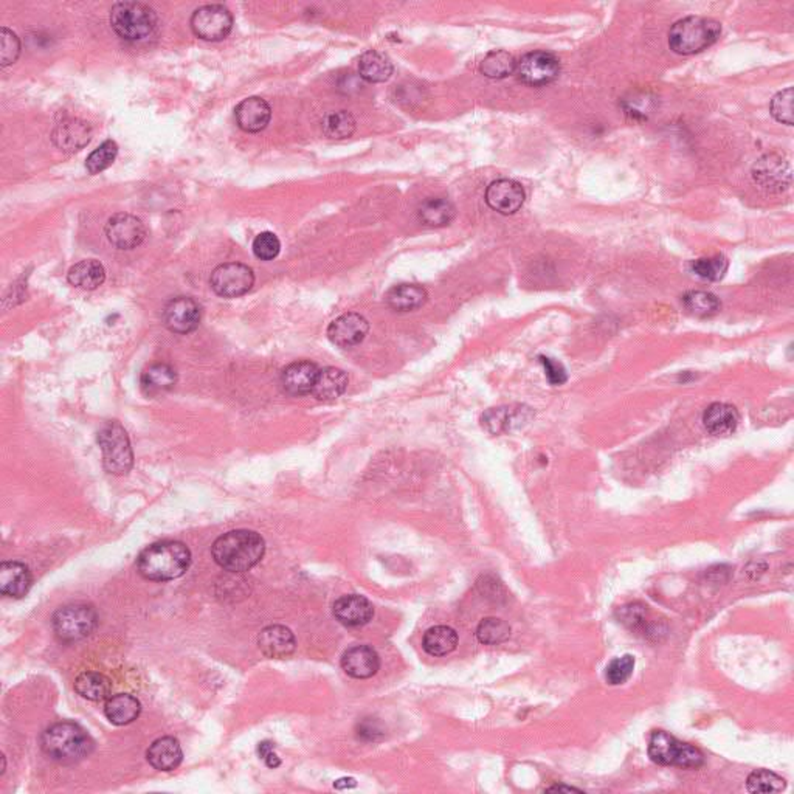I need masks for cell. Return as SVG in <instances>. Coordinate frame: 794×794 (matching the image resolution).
I'll use <instances>...</instances> for the list:
<instances>
[{
	"instance_id": "7a4b0ae2",
	"label": "cell",
	"mask_w": 794,
	"mask_h": 794,
	"mask_svg": "<svg viewBox=\"0 0 794 794\" xmlns=\"http://www.w3.org/2000/svg\"><path fill=\"white\" fill-rule=\"evenodd\" d=\"M191 564V552L182 541H159L140 554L138 572L148 580L167 582L183 576Z\"/></svg>"
},
{
	"instance_id": "484cf974",
	"label": "cell",
	"mask_w": 794,
	"mask_h": 794,
	"mask_svg": "<svg viewBox=\"0 0 794 794\" xmlns=\"http://www.w3.org/2000/svg\"><path fill=\"white\" fill-rule=\"evenodd\" d=\"M146 757L152 768L159 771H173L182 763L183 752L177 738L161 737L157 738L154 743L149 746Z\"/></svg>"
},
{
	"instance_id": "8fae6325",
	"label": "cell",
	"mask_w": 794,
	"mask_h": 794,
	"mask_svg": "<svg viewBox=\"0 0 794 794\" xmlns=\"http://www.w3.org/2000/svg\"><path fill=\"white\" fill-rule=\"evenodd\" d=\"M210 284L219 297H241L253 287V270L239 262H227L213 270Z\"/></svg>"
},
{
	"instance_id": "f546056e",
	"label": "cell",
	"mask_w": 794,
	"mask_h": 794,
	"mask_svg": "<svg viewBox=\"0 0 794 794\" xmlns=\"http://www.w3.org/2000/svg\"><path fill=\"white\" fill-rule=\"evenodd\" d=\"M346 388V372L331 366L318 372L312 394L320 401H334L337 397H340Z\"/></svg>"
},
{
	"instance_id": "ffe728a7",
	"label": "cell",
	"mask_w": 794,
	"mask_h": 794,
	"mask_svg": "<svg viewBox=\"0 0 794 794\" xmlns=\"http://www.w3.org/2000/svg\"><path fill=\"white\" fill-rule=\"evenodd\" d=\"M258 647L264 657L285 659L297 649V639L287 627L269 626L260 633Z\"/></svg>"
},
{
	"instance_id": "8992f818",
	"label": "cell",
	"mask_w": 794,
	"mask_h": 794,
	"mask_svg": "<svg viewBox=\"0 0 794 794\" xmlns=\"http://www.w3.org/2000/svg\"><path fill=\"white\" fill-rule=\"evenodd\" d=\"M649 757L663 767L697 769L703 767L704 756L698 748L680 742L669 732L653 731L649 740Z\"/></svg>"
},
{
	"instance_id": "5b68a950",
	"label": "cell",
	"mask_w": 794,
	"mask_h": 794,
	"mask_svg": "<svg viewBox=\"0 0 794 794\" xmlns=\"http://www.w3.org/2000/svg\"><path fill=\"white\" fill-rule=\"evenodd\" d=\"M109 20L112 30L129 43L152 36L159 25L157 12L142 2H117L112 6Z\"/></svg>"
},
{
	"instance_id": "7402d4cb",
	"label": "cell",
	"mask_w": 794,
	"mask_h": 794,
	"mask_svg": "<svg viewBox=\"0 0 794 794\" xmlns=\"http://www.w3.org/2000/svg\"><path fill=\"white\" fill-rule=\"evenodd\" d=\"M318 372L320 370L312 362L307 360L293 362L291 365L285 366L284 371L281 374V384L292 396H303L314 390Z\"/></svg>"
},
{
	"instance_id": "1f68e13d",
	"label": "cell",
	"mask_w": 794,
	"mask_h": 794,
	"mask_svg": "<svg viewBox=\"0 0 794 794\" xmlns=\"http://www.w3.org/2000/svg\"><path fill=\"white\" fill-rule=\"evenodd\" d=\"M456 645H458V633L455 632L452 627H432L422 639L424 650L432 657H446L456 649Z\"/></svg>"
},
{
	"instance_id": "30bf717a",
	"label": "cell",
	"mask_w": 794,
	"mask_h": 794,
	"mask_svg": "<svg viewBox=\"0 0 794 794\" xmlns=\"http://www.w3.org/2000/svg\"><path fill=\"white\" fill-rule=\"evenodd\" d=\"M515 74L527 86L540 87L556 81L560 74V61L549 51H533L517 61Z\"/></svg>"
},
{
	"instance_id": "bcb514c9",
	"label": "cell",
	"mask_w": 794,
	"mask_h": 794,
	"mask_svg": "<svg viewBox=\"0 0 794 794\" xmlns=\"http://www.w3.org/2000/svg\"><path fill=\"white\" fill-rule=\"evenodd\" d=\"M642 603H630L619 610V620L634 632H647V610Z\"/></svg>"
},
{
	"instance_id": "7dc6e473",
	"label": "cell",
	"mask_w": 794,
	"mask_h": 794,
	"mask_svg": "<svg viewBox=\"0 0 794 794\" xmlns=\"http://www.w3.org/2000/svg\"><path fill=\"white\" fill-rule=\"evenodd\" d=\"M281 250V242L278 236L273 235L270 231H264L261 235L256 236L253 241V253L256 258L262 261H270L276 258Z\"/></svg>"
},
{
	"instance_id": "f35d334b",
	"label": "cell",
	"mask_w": 794,
	"mask_h": 794,
	"mask_svg": "<svg viewBox=\"0 0 794 794\" xmlns=\"http://www.w3.org/2000/svg\"><path fill=\"white\" fill-rule=\"evenodd\" d=\"M510 636V627L506 620L498 618H486L479 622L477 628V638L484 645H498L508 641Z\"/></svg>"
},
{
	"instance_id": "603a6c76",
	"label": "cell",
	"mask_w": 794,
	"mask_h": 794,
	"mask_svg": "<svg viewBox=\"0 0 794 794\" xmlns=\"http://www.w3.org/2000/svg\"><path fill=\"white\" fill-rule=\"evenodd\" d=\"M236 121L245 132H261L267 128L272 117V109L266 99L260 97H250L236 105Z\"/></svg>"
},
{
	"instance_id": "e575fe53",
	"label": "cell",
	"mask_w": 794,
	"mask_h": 794,
	"mask_svg": "<svg viewBox=\"0 0 794 794\" xmlns=\"http://www.w3.org/2000/svg\"><path fill=\"white\" fill-rule=\"evenodd\" d=\"M455 217V206L444 198H427L419 208V219L427 227H446Z\"/></svg>"
},
{
	"instance_id": "7c38bea8",
	"label": "cell",
	"mask_w": 794,
	"mask_h": 794,
	"mask_svg": "<svg viewBox=\"0 0 794 794\" xmlns=\"http://www.w3.org/2000/svg\"><path fill=\"white\" fill-rule=\"evenodd\" d=\"M752 179L763 190L785 191L791 185V167L781 155H763L752 167Z\"/></svg>"
},
{
	"instance_id": "2e32d148",
	"label": "cell",
	"mask_w": 794,
	"mask_h": 794,
	"mask_svg": "<svg viewBox=\"0 0 794 794\" xmlns=\"http://www.w3.org/2000/svg\"><path fill=\"white\" fill-rule=\"evenodd\" d=\"M525 190L523 186L510 179H500L492 182L486 191V202L492 210L502 214H514L525 204Z\"/></svg>"
},
{
	"instance_id": "ab89813d",
	"label": "cell",
	"mask_w": 794,
	"mask_h": 794,
	"mask_svg": "<svg viewBox=\"0 0 794 794\" xmlns=\"http://www.w3.org/2000/svg\"><path fill=\"white\" fill-rule=\"evenodd\" d=\"M354 130H355V120L349 112H332L323 120V132L329 138L343 140L353 136Z\"/></svg>"
},
{
	"instance_id": "c3c4849f",
	"label": "cell",
	"mask_w": 794,
	"mask_h": 794,
	"mask_svg": "<svg viewBox=\"0 0 794 794\" xmlns=\"http://www.w3.org/2000/svg\"><path fill=\"white\" fill-rule=\"evenodd\" d=\"M540 362L545 366L546 378L549 380V384L562 385L566 382L568 376H566V371H564L562 363H558V362L549 359V357H540Z\"/></svg>"
},
{
	"instance_id": "681fc988",
	"label": "cell",
	"mask_w": 794,
	"mask_h": 794,
	"mask_svg": "<svg viewBox=\"0 0 794 794\" xmlns=\"http://www.w3.org/2000/svg\"><path fill=\"white\" fill-rule=\"evenodd\" d=\"M258 752H260L261 759L266 762L269 768H276V767L281 765L278 756L273 752L272 742H262V743H260Z\"/></svg>"
},
{
	"instance_id": "83f0119b",
	"label": "cell",
	"mask_w": 794,
	"mask_h": 794,
	"mask_svg": "<svg viewBox=\"0 0 794 794\" xmlns=\"http://www.w3.org/2000/svg\"><path fill=\"white\" fill-rule=\"evenodd\" d=\"M386 304L396 312H409L421 307L427 301V292L417 284H399L386 293Z\"/></svg>"
},
{
	"instance_id": "d6986e66",
	"label": "cell",
	"mask_w": 794,
	"mask_h": 794,
	"mask_svg": "<svg viewBox=\"0 0 794 794\" xmlns=\"http://www.w3.org/2000/svg\"><path fill=\"white\" fill-rule=\"evenodd\" d=\"M380 658L370 645H355L341 657V669L355 680H366L378 673Z\"/></svg>"
},
{
	"instance_id": "4316f807",
	"label": "cell",
	"mask_w": 794,
	"mask_h": 794,
	"mask_svg": "<svg viewBox=\"0 0 794 794\" xmlns=\"http://www.w3.org/2000/svg\"><path fill=\"white\" fill-rule=\"evenodd\" d=\"M140 712H142V704L134 695L117 694L109 697L105 701V717L112 725H129L138 719Z\"/></svg>"
},
{
	"instance_id": "cb8c5ba5",
	"label": "cell",
	"mask_w": 794,
	"mask_h": 794,
	"mask_svg": "<svg viewBox=\"0 0 794 794\" xmlns=\"http://www.w3.org/2000/svg\"><path fill=\"white\" fill-rule=\"evenodd\" d=\"M33 576L27 564L20 562H4L0 564V593L20 599L31 588Z\"/></svg>"
},
{
	"instance_id": "4dcf8cb0",
	"label": "cell",
	"mask_w": 794,
	"mask_h": 794,
	"mask_svg": "<svg viewBox=\"0 0 794 794\" xmlns=\"http://www.w3.org/2000/svg\"><path fill=\"white\" fill-rule=\"evenodd\" d=\"M177 382V374L174 371V368L165 363H155L151 365L143 371L140 384L142 390L148 396H157L161 393L174 388V385Z\"/></svg>"
},
{
	"instance_id": "f6af8a7d",
	"label": "cell",
	"mask_w": 794,
	"mask_h": 794,
	"mask_svg": "<svg viewBox=\"0 0 794 794\" xmlns=\"http://www.w3.org/2000/svg\"><path fill=\"white\" fill-rule=\"evenodd\" d=\"M20 55V41L18 35L4 27L0 30V64L2 67L12 66Z\"/></svg>"
},
{
	"instance_id": "277c9868",
	"label": "cell",
	"mask_w": 794,
	"mask_h": 794,
	"mask_svg": "<svg viewBox=\"0 0 794 794\" xmlns=\"http://www.w3.org/2000/svg\"><path fill=\"white\" fill-rule=\"evenodd\" d=\"M721 25L709 18L690 16L678 20L669 31V47L678 55L700 53L719 41Z\"/></svg>"
},
{
	"instance_id": "ee69618b",
	"label": "cell",
	"mask_w": 794,
	"mask_h": 794,
	"mask_svg": "<svg viewBox=\"0 0 794 794\" xmlns=\"http://www.w3.org/2000/svg\"><path fill=\"white\" fill-rule=\"evenodd\" d=\"M771 113L782 124H793V89L788 87L771 99Z\"/></svg>"
},
{
	"instance_id": "44dd1931",
	"label": "cell",
	"mask_w": 794,
	"mask_h": 794,
	"mask_svg": "<svg viewBox=\"0 0 794 794\" xmlns=\"http://www.w3.org/2000/svg\"><path fill=\"white\" fill-rule=\"evenodd\" d=\"M335 619L346 627L365 626L374 616L371 602L365 596H341L334 603Z\"/></svg>"
},
{
	"instance_id": "52a82bcc",
	"label": "cell",
	"mask_w": 794,
	"mask_h": 794,
	"mask_svg": "<svg viewBox=\"0 0 794 794\" xmlns=\"http://www.w3.org/2000/svg\"><path fill=\"white\" fill-rule=\"evenodd\" d=\"M98 442L105 471L112 475L129 473L134 464V453L123 425L117 421L105 422L99 430Z\"/></svg>"
},
{
	"instance_id": "7bdbcfd3",
	"label": "cell",
	"mask_w": 794,
	"mask_h": 794,
	"mask_svg": "<svg viewBox=\"0 0 794 794\" xmlns=\"http://www.w3.org/2000/svg\"><path fill=\"white\" fill-rule=\"evenodd\" d=\"M634 657L633 655H622L619 658H614L611 663L608 664L605 669V680L611 686H619L630 680L634 670Z\"/></svg>"
},
{
	"instance_id": "e0dca14e",
	"label": "cell",
	"mask_w": 794,
	"mask_h": 794,
	"mask_svg": "<svg viewBox=\"0 0 794 794\" xmlns=\"http://www.w3.org/2000/svg\"><path fill=\"white\" fill-rule=\"evenodd\" d=\"M370 324L360 314H345L329 324L328 339L339 347H354L365 340Z\"/></svg>"
},
{
	"instance_id": "f907efd6",
	"label": "cell",
	"mask_w": 794,
	"mask_h": 794,
	"mask_svg": "<svg viewBox=\"0 0 794 794\" xmlns=\"http://www.w3.org/2000/svg\"><path fill=\"white\" fill-rule=\"evenodd\" d=\"M357 785L355 781H354L353 777H347V779H340V781H337L334 783L335 788H339V790H343V788H354Z\"/></svg>"
},
{
	"instance_id": "d4e9b609",
	"label": "cell",
	"mask_w": 794,
	"mask_h": 794,
	"mask_svg": "<svg viewBox=\"0 0 794 794\" xmlns=\"http://www.w3.org/2000/svg\"><path fill=\"white\" fill-rule=\"evenodd\" d=\"M738 421L737 409L725 402L711 403L703 415V425L713 436H726L736 432Z\"/></svg>"
},
{
	"instance_id": "60d3db41",
	"label": "cell",
	"mask_w": 794,
	"mask_h": 794,
	"mask_svg": "<svg viewBox=\"0 0 794 794\" xmlns=\"http://www.w3.org/2000/svg\"><path fill=\"white\" fill-rule=\"evenodd\" d=\"M729 262L723 254H715L709 258H700L694 261L690 264V270L695 273L698 278L706 279V281H720L728 272Z\"/></svg>"
},
{
	"instance_id": "836d02e7",
	"label": "cell",
	"mask_w": 794,
	"mask_h": 794,
	"mask_svg": "<svg viewBox=\"0 0 794 794\" xmlns=\"http://www.w3.org/2000/svg\"><path fill=\"white\" fill-rule=\"evenodd\" d=\"M74 690L86 700H107L111 697V680L98 672H84L74 680Z\"/></svg>"
},
{
	"instance_id": "3957f363",
	"label": "cell",
	"mask_w": 794,
	"mask_h": 794,
	"mask_svg": "<svg viewBox=\"0 0 794 794\" xmlns=\"http://www.w3.org/2000/svg\"><path fill=\"white\" fill-rule=\"evenodd\" d=\"M41 748L51 760L74 765L92 754L93 740L74 721H59L45 729L41 737Z\"/></svg>"
},
{
	"instance_id": "74e56055",
	"label": "cell",
	"mask_w": 794,
	"mask_h": 794,
	"mask_svg": "<svg viewBox=\"0 0 794 794\" xmlns=\"http://www.w3.org/2000/svg\"><path fill=\"white\" fill-rule=\"evenodd\" d=\"M785 787H787L785 779H782L781 775H775L769 769L752 771L746 779V790L752 794L781 793Z\"/></svg>"
},
{
	"instance_id": "d590c367",
	"label": "cell",
	"mask_w": 794,
	"mask_h": 794,
	"mask_svg": "<svg viewBox=\"0 0 794 794\" xmlns=\"http://www.w3.org/2000/svg\"><path fill=\"white\" fill-rule=\"evenodd\" d=\"M682 304L690 315L707 318L719 314L721 303L711 292L690 291L682 297Z\"/></svg>"
},
{
	"instance_id": "ba28073f",
	"label": "cell",
	"mask_w": 794,
	"mask_h": 794,
	"mask_svg": "<svg viewBox=\"0 0 794 794\" xmlns=\"http://www.w3.org/2000/svg\"><path fill=\"white\" fill-rule=\"evenodd\" d=\"M98 626V614L86 603H70L53 614V630L62 642L86 639Z\"/></svg>"
},
{
	"instance_id": "816d5d0a",
	"label": "cell",
	"mask_w": 794,
	"mask_h": 794,
	"mask_svg": "<svg viewBox=\"0 0 794 794\" xmlns=\"http://www.w3.org/2000/svg\"><path fill=\"white\" fill-rule=\"evenodd\" d=\"M546 791H566V793H571V791H577V793H580V790H579V788L566 787V785H554V787L548 788Z\"/></svg>"
},
{
	"instance_id": "9a60e30c",
	"label": "cell",
	"mask_w": 794,
	"mask_h": 794,
	"mask_svg": "<svg viewBox=\"0 0 794 794\" xmlns=\"http://www.w3.org/2000/svg\"><path fill=\"white\" fill-rule=\"evenodd\" d=\"M51 140L64 152H78L92 140V128L80 118L64 117L56 123Z\"/></svg>"
},
{
	"instance_id": "6da1fadb",
	"label": "cell",
	"mask_w": 794,
	"mask_h": 794,
	"mask_svg": "<svg viewBox=\"0 0 794 794\" xmlns=\"http://www.w3.org/2000/svg\"><path fill=\"white\" fill-rule=\"evenodd\" d=\"M211 552L223 570L244 572L260 564L266 552V541L254 531L236 529L221 535L213 543Z\"/></svg>"
},
{
	"instance_id": "4fadbf2b",
	"label": "cell",
	"mask_w": 794,
	"mask_h": 794,
	"mask_svg": "<svg viewBox=\"0 0 794 794\" xmlns=\"http://www.w3.org/2000/svg\"><path fill=\"white\" fill-rule=\"evenodd\" d=\"M105 236L113 247L132 250L146 237V227L136 216L118 213L105 223Z\"/></svg>"
},
{
	"instance_id": "d6a6232c",
	"label": "cell",
	"mask_w": 794,
	"mask_h": 794,
	"mask_svg": "<svg viewBox=\"0 0 794 794\" xmlns=\"http://www.w3.org/2000/svg\"><path fill=\"white\" fill-rule=\"evenodd\" d=\"M359 74L368 82H385L393 74V62L378 50H368L360 56Z\"/></svg>"
},
{
	"instance_id": "9c48e42d",
	"label": "cell",
	"mask_w": 794,
	"mask_h": 794,
	"mask_svg": "<svg viewBox=\"0 0 794 794\" xmlns=\"http://www.w3.org/2000/svg\"><path fill=\"white\" fill-rule=\"evenodd\" d=\"M191 28L196 36L217 43L229 36L233 28V16L223 5H204L192 12Z\"/></svg>"
},
{
	"instance_id": "f1b7e54d",
	"label": "cell",
	"mask_w": 794,
	"mask_h": 794,
	"mask_svg": "<svg viewBox=\"0 0 794 794\" xmlns=\"http://www.w3.org/2000/svg\"><path fill=\"white\" fill-rule=\"evenodd\" d=\"M68 283L84 291H93L105 283V270L97 260L80 261L70 267L67 273Z\"/></svg>"
},
{
	"instance_id": "5bb4252c",
	"label": "cell",
	"mask_w": 794,
	"mask_h": 794,
	"mask_svg": "<svg viewBox=\"0 0 794 794\" xmlns=\"http://www.w3.org/2000/svg\"><path fill=\"white\" fill-rule=\"evenodd\" d=\"M163 322L174 334H190L200 323V307L192 298H173L165 306Z\"/></svg>"
},
{
	"instance_id": "8d00e7d4",
	"label": "cell",
	"mask_w": 794,
	"mask_h": 794,
	"mask_svg": "<svg viewBox=\"0 0 794 794\" xmlns=\"http://www.w3.org/2000/svg\"><path fill=\"white\" fill-rule=\"evenodd\" d=\"M479 68L484 76L494 78V80H502L509 74H515L517 61H515L514 56L508 51L495 50V51H490L489 55H486Z\"/></svg>"
},
{
	"instance_id": "b9f144b4",
	"label": "cell",
	"mask_w": 794,
	"mask_h": 794,
	"mask_svg": "<svg viewBox=\"0 0 794 794\" xmlns=\"http://www.w3.org/2000/svg\"><path fill=\"white\" fill-rule=\"evenodd\" d=\"M118 155V144L113 140H105L101 146L95 149L92 154L87 157L86 167L90 174L103 173L111 167Z\"/></svg>"
},
{
	"instance_id": "ac0fdd59",
	"label": "cell",
	"mask_w": 794,
	"mask_h": 794,
	"mask_svg": "<svg viewBox=\"0 0 794 794\" xmlns=\"http://www.w3.org/2000/svg\"><path fill=\"white\" fill-rule=\"evenodd\" d=\"M531 417H533V411L523 405L498 407V409H492L484 413L483 425L489 430L490 433H508L515 428L523 427Z\"/></svg>"
}]
</instances>
